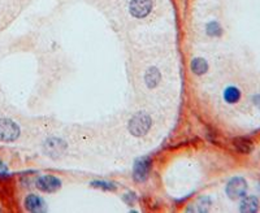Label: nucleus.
<instances>
[{"mask_svg": "<svg viewBox=\"0 0 260 213\" xmlns=\"http://www.w3.org/2000/svg\"><path fill=\"white\" fill-rule=\"evenodd\" d=\"M150 128H151V118L146 113H136L129 121L130 132L136 136H142L147 134Z\"/></svg>", "mask_w": 260, "mask_h": 213, "instance_id": "f257e3e1", "label": "nucleus"}, {"mask_svg": "<svg viewBox=\"0 0 260 213\" xmlns=\"http://www.w3.org/2000/svg\"><path fill=\"white\" fill-rule=\"evenodd\" d=\"M20 136V128L10 118H0V140L10 143L14 142Z\"/></svg>", "mask_w": 260, "mask_h": 213, "instance_id": "f03ea898", "label": "nucleus"}, {"mask_svg": "<svg viewBox=\"0 0 260 213\" xmlns=\"http://www.w3.org/2000/svg\"><path fill=\"white\" fill-rule=\"evenodd\" d=\"M247 184L242 177L232 178L226 186V194L230 199H240L246 196Z\"/></svg>", "mask_w": 260, "mask_h": 213, "instance_id": "7ed1b4c3", "label": "nucleus"}, {"mask_svg": "<svg viewBox=\"0 0 260 213\" xmlns=\"http://www.w3.org/2000/svg\"><path fill=\"white\" fill-rule=\"evenodd\" d=\"M150 169H151V158L148 156L144 158H140L134 164L133 169V177L136 181L143 182L148 177Z\"/></svg>", "mask_w": 260, "mask_h": 213, "instance_id": "20e7f679", "label": "nucleus"}, {"mask_svg": "<svg viewBox=\"0 0 260 213\" xmlns=\"http://www.w3.org/2000/svg\"><path fill=\"white\" fill-rule=\"evenodd\" d=\"M36 188L43 192H55L62 188V181L54 176H40L36 181Z\"/></svg>", "mask_w": 260, "mask_h": 213, "instance_id": "39448f33", "label": "nucleus"}, {"mask_svg": "<svg viewBox=\"0 0 260 213\" xmlns=\"http://www.w3.org/2000/svg\"><path fill=\"white\" fill-rule=\"evenodd\" d=\"M152 10L151 0H132L130 2V13L136 18L146 17Z\"/></svg>", "mask_w": 260, "mask_h": 213, "instance_id": "423d86ee", "label": "nucleus"}, {"mask_svg": "<svg viewBox=\"0 0 260 213\" xmlns=\"http://www.w3.org/2000/svg\"><path fill=\"white\" fill-rule=\"evenodd\" d=\"M65 147L66 146L62 139L51 138L44 143V152L51 158H58L65 151Z\"/></svg>", "mask_w": 260, "mask_h": 213, "instance_id": "0eeeda50", "label": "nucleus"}, {"mask_svg": "<svg viewBox=\"0 0 260 213\" xmlns=\"http://www.w3.org/2000/svg\"><path fill=\"white\" fill-rule=\"evenodd\" d=\"M25 208L30 212H43L46 210V203L38 195L30 194L25 198Z\"/></svg>", "mask_w": 260, "mask_h": 213, "instance_id": "6e6552de", "label": "nucleus"}, {"mask_svg": "<svg viewBox=\"0 0 260 213\" xmlns=\"http://www.w3.org/2000/svg\"><path fill=\"white\" fill-rule=\"evenodd\" d=\"M233 144L240 154H250L254 150V143L250 138L246 136H240L233 140Z\"/></svg>", "mask_w": 260, "mask_h": 213, "instance_id": "1a4fd4ad", "label": "nucleus"}, {"mask_svg": "<svg viewBox=\"0 0 260 213\" xmlns=\"http://www.w3.org/2000/svg\"><path fill=\"white\" fill-rule=\"evenodd\" d=\"M240 208L242 212H256L259 208V200L255 196H247L242 200Z\"/></svg>", "mask_w": 260, "mask_h": 213, "instance_id": "9d476101", "label": "nucleus"}, {"mask_svg": "<svg viewBox=\"0 0 260 213\" xmlns=\"http://www.w3.org/2000/svg\"><path fill=\"white\" fill-rule=\"evenodd\" d=\"M240 98V91L236 86H229L224 90V100L229 104L237 103Z\"/></svg>", "mask_w": 260, "mask_h": 213, "instance_id": "9b49d317", "label": "nucleus"}, {"mask_svg": "<svg viewBox=\"0 0 260 213\" xmlns=\"http://www.w3.org/2000/svg\"><path fill=\"white\" fill-rule=\"evenodd\" d=\"M146 84L150 88H155L160 81V72L156 68H150L146 73Z\"/></svg>", "mask_w": 260, "mask_h": 213, "instance_id": "f8f14e48", "label": "nucleus"}, {"mask_svg": "<svg viewBox=\"0 0 260 213\" xmlns=\"http://www.w3.org/2000/svg\"><path fill=\"white\" fill-rule=\"evenodd\" d=\"M192 70L194 72L195 74L202 76L208 70V64L206 60L203 58H194L192 62Z\"/></svg>", "mask_w": 260, "mask_h": 213, "instance_id": "ddd939ff", "label": "nucleus"}, {"mask_svg": "<svg viewBox=\"0 0 260 213\" xmlns=\"http://www.w3.org/2000/svg\"><path fill=\"white\" fill-rule=\"evenodd\" d=\"M207 32H208V36H218L221 34V26L218 25V22L212 21V22H210L207 25Z\"/></svg>", "mask_w": 260, "mask_h": 213, "instance_id": "4468645a", "label": "nucleus"}, {"mask_svg": "<svg viewBox=\"0 0 260 213\" xmlns=\"http://www.w3.org/2000/svg\"><path fill=\"white\" fill-rule=\"evenodd\" d=\"M91 186L94 188H102L104 190H114L116 188V184L114 182H108V181H94L91 182Z\"/></svg>", "mask_w": 260, "mask_h": 213, "instance_id": "2eb2a0df", "label": "nucleus"}, {"mask_svg": "<svg viewBox=\"0 0 260 213\" xmlns=\"http://www.w3.org/2000/svg\"><path fill=\"white\" fill-rule=\"evenodd\" d=\"M8 176V168L2 160H0V177H6Z\"/></svg>", "mask_w": 260, "mask_h": 213, "instance_id": "dca6fc26", "label": "nucleus"}]
</instances>
